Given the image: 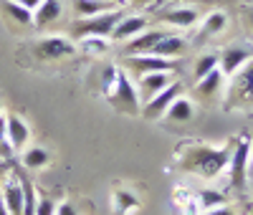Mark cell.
Returning <instances> with one entry per match:
<instances>
[{
  "label": "cell",
  "mask_w": 253,
  "mask_h": 215,
  "mask_svg": "<svg viewBox=\"0 0 253 215\" xmlns=\"http://www.w3.org/2000/svg\"><path fill=\"white\" fill-rule=\"evenodd\" d=\"M228 160H230V147H223V149H215V147H193L190 155H185L182 165L187 170L198 172L203 177H218L220 172L228 167Z\"/></svg>",
  "instance_id": "obj_1"
},
{
  "label": "cell",
  "mask_w": 253,
  "mask_h": 215,
  "mask_svg": "<svg viewBox=\"0 0 253 215\" xmlns=\"http://www.w3.org/2000/svg\"><path fill=\"white\" fill-rule=\"evenodd\" d=\"M200 205H203L205 210H213V208L225 205V198L220 195L218 190H203V192H200Z\"/></svg>",
  "instance_id": "obj_26"
},
{
  "label": "cell",
  "mask_w": 253,
  "mask_h": 215,
  "mask_svg": "<svg viewBox=\"0 0 253 215\" xmlns=\"http://www.w3.org/2000/svg\"><path fill=\"white\" fill-rule=\"evenodd\" d=\"M117 5H119V3H114V0H74V8H76V13H79L81 18L114 10Z\"/></svg>",
  "instance_id": "obj_15"
},
{
  "label": "cell",
  "mask_w": 253,
  "mask_h": 215,
  "mask_svg": "<svg viewBox=\"0 0 253 215\" xmlns=\"http://www.w3.org/2000/svg\"><path fill=\"white\" fill-rule=\"evenodd\" d=\"M160 18L165 20V23H170V26H182V28H187V26H195V23H198V10H195V8H175V10L162 13Z\"/></svg>",
  "instance_id": "obj_18"
},
{
  "label": "cell",
  "mask_w": 253,
  "mask_h": 215,
  "mask_svg": "<svg viewBox=\"0 0 253 215\" xmlns=\"http://www.w3.org/2000/svg\"><path fill=\"white\" fill-rule=\"evenodd\" d=\"M61 15V3L58 0H43L36 10H33V26L36 28H46Z\"/></svg>",
  "instance_id": "obj_14"
},
{
  "label": "cell",
  "mask_w": 253,
  "mask_h": 215,
  "mask_svg": "<svg viewBox=\"0 0 253 215\" xmlns=\"http://www.w3.org/2000/svg\"><path fill=\"white\" fill-rule=\"evenodd\" d=\"M248 61V51L246 48H238V46H230V48H225L220 56H218V66H220V71L223 74H238V69L243 66V63Z\"/></svg>",
  "instance_id": "obj_10"
},
{
  "label": "cell",
  "mask_w": 253,
  "mask_h": 215,
  "mask_svg": "<svg viewBox=\"0 0 253 215\" xmlns=\"http://www.w3.org/2000/svg\"><path fill=\"white\" fill-rule=\"evenodd\" d=\"M213 69H218V53H205L198 61V66H195V81H200L205 74H210Z\"/></svg>",
  "instance_id": "obj_24"
},
{
  "label": "cell",
  "mask_w": 253,
  "mask_h": 215,
  "mask_svg": "<svg viewBox=\"0 0 253 215\" xmlns=\"http://www.w3.org/2000/svg\"><path fill=\"white\" fill-rule=\"evenodd\" d=\"M36 215H56V203L51 198H41L36 203Z\"/></svg>",
  "instance_id": "obj_30"
},
{
  "label": "cell",
  "mask_w": 253,
  "mask_h": 215,
  "mask_svg": "<svg viewBox=\"0 0 253 215\" xmlns=\"http://www.w3.org/2000/svg\"><path fill=\"white\" fill-rule=\"evenodd\" d=\"M248 160H251V139L243 134V137L238 139V144L230 149V160H228V167H230V187L241 190V187L246 185Z\"/></svg>",
  "instance_id": "obj_4"
},
{
  "label": "cell",
  "mask_w": 253,
  "mask_h": 215,
  "mask_svg": "<svg viewBox=\"0 0 253 215\" xmlns=\"http://www.w3.org/2000/svg\"><path fill=\"white\" fill-rule=\"evenodd\" d=\"M8 170V165H5V160H0V177H3V172Z\"/></svg>",
  "instance_id": "obj_36"
},
{
  "label": "cell",
  "mask_w": 253,
  "mask_h": 215,
  "mask_svg": "<svg viewBox=\"0 0 253 215\" xmlns=\"http://www.w3.org/2000/svg\"><path fill=\"white\" fill-rule=\"evenodd\" d=\"M107 99L119 114H139V109H142V104H139L142 99L137 94V86H132L129 76H126L124 71H117V81L109 89Z\"/></svg>",
  "instance_id": "obj_2"
},
{
  "label": "cell",
  "mask_w": 253,
  "mask_h": 215,
  "mask_svg": "<svg viewBox=\"0 0 253 215\" xmlns=\"http://www.w3.org/2000/svg\"><path fill=\"white\" fill-rule=\"evenodd\" d=\"M71 53H74V43L69 38H61V36H48V38L36 43V56L43 61H56V58L71 56Z\"/></svg>",
  "instance_id": "obj_7"
},
{
  "label": "cell",
  "mask_w": 253,
  "mask_h": 215,
  "mask_svg": "<svg viewBox=\"0 0 253 215\" xmlns=\"http://www.w3.org/2000/svg\"><path fill=\"white\" fill-rule=\"evenodd\" d=\"M124 3V0H122ZM132 3H139V5H150V3H155V0H132Z\"/></svg>",
  "instance_id": "obj_35"
},
{
  "label": "cell",
  "mask_w": 253,
  "mask_h": 215,
  "mask_svg": "<svg viewBox=\"0 0 253 215\" xmlns=\"http://www.w3.org/2000/svg\"><path fill=\"white\" fill-rule=\"evenodd\" d=\"M0 215H10L8 208H5V200H3V192H0Z\"/></svg>",
  "instance_id": "obj_34"
},
{
  "label": "cell",
  "mask_w": 253,
  "mask_h": 215,
  "mask_svg": "<svg viewBox=\"0 0 253 215\" xmlns=\"http://www.w3.org/2000/svg\"><path fill=\"white\" fill-rule=\"evenodd\" d=\"M0 114H3V104H0Z\"/></svg>",
  "instance_id": "obj_38"
},
{
  "label": "cell",
  "mask_w": 253,
  "mask_h": 215,
  "mask_svg": "<svg viewBox=\"0 0 253 215\" xmlns=\"http://www.w3.org/2000/svg\"><path fill=\"white\" fill-rule=\"evenodd\" d=\"M114 3H122V0H114Z\"/></svg>",
  "instance_id": "obj_39"
},
{
  "label": "cell",
  "mask_w": 253,
  "mask_h": 215,
  "mask_svg": "<svg viewBox=\"0 0 253 215\" xmlns=\"http://www.w3.org/2000/svg\"><path fill=\"white\" fill-rule=\"evenodd\" d=\"M13 155H15V149L5 132V114H0V160H10Z\"/></svg>",
  "instance_id": "obj_25"
},
{
  "label": "cell",
  "mask_w": 253,
  "mask_h": 215,
  "mask_svg": "<svg viewBox=\"0 0 253 215\" xmlns=\"http://www.w3.org/2000/svg\"><path fill=\"white\" fill-rule=\"evenodd\" d=\"M205 215H233V210L220 205V208H213V210H205Z\"/></svg>",
  "instance_id": "obj_32"
},
{
  "label": "cell",
  "mask_w": 253,
  "mask_h": 215,
  "mask_svg": "<svg viewBox=\"0 0 253 215\" xmlns=\"http://www.w3.org/2000/svg\"><path fill=\"white\" fill-rule=\"evenodd\" d=\"M117 66H107L104 69V76H101V89H104V94H109V89L114 86V81H117Z\"/></svg>",
  "instance_id": "obj_29"
},
{
  "label": "cell",
  "mask_w": 253,
  "mask_h": 215,
  "mask_svg": "<svg viewBox=\"0 0 253 215\" xmlns=\"http://www.w3.org/2000/svg\"><path fill=\"white\" fill-rule=\"evenodd\" d=\"M180 91H182V86L175 81V84H167L162 91H157L152 99H147L144 101V106H142V117L144 119H160V117H165V112H167V106H170L177 96H180Z\"/></svg>",
  "instance_id": "obj_5"
},
{
  "label": "cell",
  "mask_w": 253,
  "mask_h": 215,
  "mask_svg": "<svg viewBox=\"0 0 253 215\" xmlns=\"http://www.w3.org/2000/svg\"><path fill=\"white\" fill-rule=\"evenodd\" d=\"M144 26H147V20H144V18H139V15L122 18L119 23L114 26V31H112V36H109V38H114V41H129V38H134L137 33H142V31H144Z\"/></svg>",
  "instance_id": "obj_11"
},
{
  "label": "cell",
  "mask_w": 253,
  "mask_h": 215,
  "mask_svg": "<svg viewBox=\"0 0 253 215\" xmlns=\"http://www.w3.org/2000/svg\"><path fill=\"white\" fill-rule=\"evenodd\" d=\"M126 66L134 71V76H142V74H155V71H172L175 61L155 56V53H134L126 58Z\"/></svg>",
  "instance_id": "obj_6"
},
{
  "label": "cell",
  "mask_w": 253,
  "mask_h": 215,
  "mask_svg": "<svg viewBox=\"0 0 253 215\" xmlns=\"http://www.w3.org/2000/svg\"><path fill=\"white\" fill-rule=\"evenodd\" d=\"M248 165H251V170H253V157H251V160H248Z\"/></svg>",
  "instance_id": "obj_37"
},
{
  "label": "cell",
  "mask_w": 253,
  "mask_h": 215,
  "mask_svg": "<svg viewBox=\"0 0 253 215\" xmlns=\"http://www.w3.org/2000/svg\"><path fill=\"white\" fill-rule=\"evenodd\" d=\"M167 33L165 31H150V33H137L134 38H129V46H126V51H129L132 56L134 53H150L157 43L165 38Z\"/></svg>",
  "instance_id": "obj_13"
},
{
  "label": "cell",
  "mask_w": 253,
  "mask_h": 215,
  "mask_svg": "<svg viewBox=\"0 0 253 215\" xmlns=\"http://www.w3.org/2000/svg\"><path fill=\"white\" fill-rule=\"evenodd\" d=\"M51 160V155L46 152L43 147H28L23 152V167L26 170H38V167H46Z\"/></svg>",
  "instance_id": "obj_21"
},
{
  "label": "cell",
  "mask_w": 253,
  "mask_h": 215,
  "mask_svg": "<svg viewBox=\"0 0 253 215\" xmlns=\"http://www.w3.org/2000/svg\"><path fill=\"white\" fill-rule=\"evenodd\" d=\"M0 8H3V13L15 20V23L20 26H33V10H28L26 5H20L18 0H0Z\"/></svg>",
  "instance_id": "obj_16"
},
{
  "label": "cell",
  "mask_w": 253,
  "mask_h": 215,
  "mask_svg": "<svg viewBox=\"0 0 253 215\" xmlns=\"http://www.w3.org/2000/svg\"><path fill=\"white\" fill-rule=\"evenodd\" d=\"M165 117L172 119V122H187V119H193V104H190L187 99H182V96H177L170 106H167Z\"/></svg>",
  "instance_id": "obj_19"
},
{
  "label": "cell",
  "mask_w": 253,
  "mask_h": 215,
  "mask_svg": "<svg viewBox=\"0 0 253 215\" xmlns=\"http://www.w3.org/2000/svg\"><path fill=\"white\" fill-rule=\"evenodd\" d=\"M124 15L122 10H107V13H99V15H89V18H81L71 26V33L76 38H89V36H99V38H109L114 26L119 23Z\"/></svg>",
  "instance_id": "obj_3"
},
{
  "label": "cell",
  "mask_w": 253,
  "mask_h": 215,
  "mask_svg": "<svg viewBox=\"0 0 253 215\" xmlns=\"http://www.w3.org/2000/svg\"><path fill=\"white\" fill-rule=\"evenodd\" d=\"M139 79V84H137V94H139V99H152L157 91H162L167 84H172L170 81V76H167V71H155V74H142V76H137Z\"/></svg>",
  "instance_id": "obj_9"
},
{
  "label": "cell",
  "mask_w": 253,
  "mask_h": 215,
  "mask_svg": "<svg viewBox=\"0 0 253 215\" xmlns=\"http://www.w3.org/2000/svg\"><path fill=\"white\" fill-rule=\"evenodd\" d=\"M15 175H18V180H20V187H23V215H36V203H38L36 187L31 185V180H28L26 172H15Z\"/></svg>",
  "instance_id": "obj_20"
},
{
  "label": "cell",
  "mask_w": 253,
  "mask_h": 215,
  "mask_svg": "<svg viewBox=\"0 0 253 215\" xmlns=\"http://www.w3.org/2000/svg\"><path fill=\"white\" fill-rule=\"evenodd\" d=\"M223 26H225V15L223 13H213L205 20V33H220Z\"/></svg>",
  "instance_id": "obj_27"
},
{
  "label": "cell",
  "mask_w": 253,
  "mask_h": 215,
  "mask_svg": "<svg viewBox=\"0 0 253 215\" xmlns=\"http://www.w3.org/2000/svg\"><path fill=\"white\" fill-rule=\"evenodd\" d=\"M114 205H117V213H119V215H126L132 208H137L139 203H137V198L132 195V192L119 190V192H114Z\"/></svg>",
  "instance_id": "obj_23"
},
{
  "label": "cell",
  "mask_w": 253,
  "mask_h": 215,
  "mask_svg": "<svg viewBox=\"0 0 253 215\" xmlns=\"http://www.w3.org/2000/svg\"><path fill=\"white\" fill-rule=\"evenodd\" d=\"M0 192H3V200L10 215H23V187H20V180H8Z\"/></svg>",
  "instance_id": "obj_12"
},
{
  "label": "cell",
  "mask_w": 253,
  "mask_h": 215,
  "mask_svg": "<svg viewBox=\"0 0 253 215\" xmlns=\"http://www.w3.org/2000/svg\"><path fill=\"white\" fill-rule=\"evenodd\" d=\"M18 3H20V5H26L28 10H36L41 3H43V0H18Z\"/></svg>",
  "instance_id": "obj_33"
},
{
  "label": "cell",
  "mask_w": 253,
  "mask_h": 215,
  "mask_svg": "<svg viewBox=\"0 0 253 215\" xmlns=\"http://www.w3.org/2000/svg\"><path fill=\"white\" fill-rule=\"evenodd\" d=\"M5 132H8V139H10L15 152L26 149V144L31 139V127L20 119L18 114H5Z\"/></svg>",
  "instance_id": "obj_8"
},
{
  "label": "cell",
  "mask_w": 253,
  "mask_h": 215,
  "mask_svg": "<svg viewBox=\"0 0 253 215\" xmlns=\"http://www.w3.org/2000/svg\"><path fill=\"white\" fill-rule=\"evenodd\" d=\"M81 46L86 51H104V48H107V38L89 36V38H81Z\"/></svg>",
  "instance_id": "obj_28"
},
{
  "label": "cell",
  "mask_w": 253,
  "mask_h": 215,
  "mask_svg": "<svg viewBox=\"0 0 253 215\" xmlns=\"http://www.w3.org/2000/svg\"><path fill=\"white\" fill-rule=\"evenodd\" d=\"M56 215H76V208L71 203H61L56 205Z\"/></svg>",
  "instance_id": "obj_31"
},
{
  "label": "cell",
  "mask_w": 253,
  "mask_h": 215,
  "mask_svg": "<svg viewBox=\"0 0 253 215\" xmlns=\"http://www.w3.org/2000/svg\"><path fill=\"white\" fill-rule=\"evenodd\" d=\"M220 81H223V71H220V69H213L210 74H205V76L198 81L195 91H198L200 96H210V94H215V91H218Z\"/></svg>",
  "instance_id": "obj_22"
},
{
  "label": "cell",
  "mask_w": 253,
  "mask_h": 215,
  "mask_svg": "<svg viewBox=\"0 0 253 215\" xmlns=\"http://www.w3.org/2000/svg\"><path fill=\"white\" fill-rule=\"evenodd\" d=\"M182 48H185V41L180 38V36H172V33H167L157 46L150 51V53H155V56H162V58H175V56H180L182 53Z\"/></svg>",
  "instance_id": "obj_17"
}]
</instances>
